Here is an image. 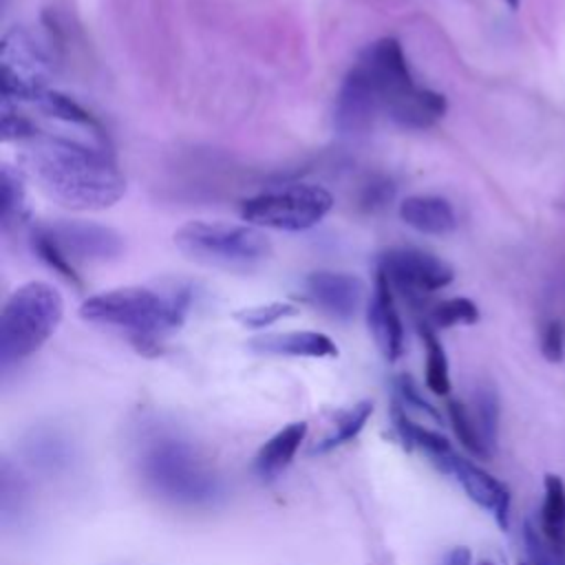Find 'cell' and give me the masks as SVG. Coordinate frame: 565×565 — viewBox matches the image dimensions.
<instances>
[{
    "label": "cell",
    "mask_w": 565,
    "mask_h": 565,
    "mask_svg": "<svg viewBox=\"0 0 565 565\" xmlns=\"http://www.w3.org/2000/svg\"><path fill=\"white\" fill-rule=\"evenodd\" d=\"M31 141L29 166L64 207L106 210L124 196V174L106 150L57 135H35Z\"/></svg>",
    "instance_id": "obj_1"
},
{
    "label": "cell",
    "mask_w": 565,
    "mask_h": 565,
    "mask_svg": "<svg viewBox=\"0 0 565 565\" xmlns=\"http://www.w3.org/2000/svg\"><path fill=\"white\" fill-rule=\"evenodd\" d=\"M190 307V289L117 287L90 296L82 302L79 316L88 322L115 327L132 335L141 347L152 344L163 333L181 327Z\"/></svg>",
    "instance_id": "obj_2"
},
{
    "label": "cell",
    "mask_w": 565,
    "mask_h": 565,
    "mask_svg": "<svg viewBox=\"0 0 565 565\" xmlns=\"http://www.w3.org/2000/svg\"><path fill=\"white\" fill-rule=\"evenodd\" d=\"M141 475L146 483L163 499L203 508L223 497V483L212 466L185 439L159 435L143 446Z\"/></svg>",
    "instance_id": "obj_3"
},
{
    "label": "cell",
    "mask_w": 565,
    "mask_h": 565,
    "mask_svg": "<svg viewBox=\"0 0 565 565\" xmlns=\"http://www.w3.org/2000/svg\"><path fill=\"white\" fill-rule=\"evenodd\" d=\"M64 316L60 291L42 280L20 285L0 313V366L7 371L42 349Z\"/></svg>",
    "instance_id": "obj_4"
},
{
    "label": "cell",
    "mask_w": 565,
    "mask_h": 565,
    "mask_svg": "<svg viewBox=\"0 0 565 565\" xmlns=\"http://www.w3.org/2000/svg\"><path fill=\"white\" fill-rule=\"evenodd\" d=\"M174 245L190 260L230 271H249L271 254L260 227L227 221H188L174 232Z\"/></svg>",
    "instance_id": "obj_5"
},
{
    "label": "cell",
    "mask_w": 565,
    "mask_h": 565,
    "mask_svg": "<svg viewBox=\"0 0 565 565\" xmlns=\"http://www.w3.org/2000/svg\"><path fill=\"white\" fill-rule=\"evenodd\" d=\"M333 196L313 183H291L249 196L241 205V216L254 227L302 232L318 225L331 210Z\"/></svg>",
    "instance_id": "obj_6"
},
{
    "label": "cell",
    "mask_w": 565,
    "mask_h": 565,
    "mask_svg": "<svg viewBox=\"0 0 565 565\" xmlns=\"http://www.w3.org/2000/svg\"><path fill=\"white\" fill-rule=\"evenodd\" d=\"M2 102H33L49 90L51 62L44 49L24 29H13L2 40Z\"/></svg>",
    "instance_id": "obj_7"
},
{
    "label": "cell",
    "mask_w": 565,
    "mask_h": 565,
    "mask_svg": "<svg viewBox=\"0 0 565 565\" xmlns=\"http://www.w3.org/2000/svg\"><path fill=\"white\" fill-rule=\"evenodd\" d=\"M377 269L388 278L393 289L402 291L411 300L446 287L455 276L452 267L446 260L411 247H397L386 252L380 258Z\"/></svg>",
    "instance_id": "obj_8"
},
{
    "label": "cell",
    "mask_w": 565,
    "mask_h": 565,
    "mask_svg": "<svg viewBox=\"0 0 565 565\" xmlns=\"http://www.w3.org/2000/svg\"><path fill=\"white\" fill-rule=\"evenodd\" d=\"M380 115H384L382 95L366 68L355 62L335 95L333 126L340 135L355 137L369 132Z\"/></svg>",
    "instance_id": "obj_9"
},
{
    "label": "cell",
    "mask_w": 565,
    "mask_h": 565,
    "mask_svg": "<svg viewBox=\"0 0 565 565\" xmlns=\"http://www.w3.org/2000/svg\"><path fill=\"white\" fill-rule=\"evenodd\" d=\"M71 260H110L124 249L121 236L106 225L88 221H55L40 227Z\"/></svg>",
    "instance_id": "obj_10"
},
{
    "label": "cell",
    "mask_w": 565,
    "mask_h": 565,
    "mask_svg": "<svg viewBox=\"0 0 565 565\" xmlns=\"http://www.w3.org/2000/svg\"><path fill=\"white\" fill-rule=\"evenodd\" d=\"M446 475L455 477V481L463 488L466 497L472 503H477L481 510L490 512L501 530H508L512 497L503 481H499L497 477H492L488 470L472 463L470 459H463L461 455H455Z\"/></svg>",
    "instance_id": "obj_11"
},
{
    "label": "cell",
    "mask_w": 565,
    "mask_h": 565,
    "mask_svg": "<svg viewBox=\"0 0 565 565\" xmlns=\"http://www.w3.org/2000/svg\"><path fill=\"white\" fill-rule=\"evenodd\" d=\"M305 287L316 307L340 320L351 318L364 298V282L344 271H313L307 276Z\"/></svg>",
    "instance_id": "obj_12"
},
{
    "label": "cell",
    "mask_w": 565,
    "mask_h": 565,
    "mask_svg": "<svg viewBox=\"0 0 565 565\" xmlns=\"http://www.w3.org/2000/svg\"><path fill=\"white\" fill-rule=\"evenodd\" d=\"M366 320H369L371 335H373L380 353L384 355V360H388V362L399 360V355L404 351V327H402L399 313L395 309L393 287L380 269L375 274V287H373V294L369 300Z\"/></svg>",
    "instance_id": "obj_13"
},
{
    "label": "cell",
    "mask_w": 565,
    "mask_h": 565,
    "mask_svg": "<svg viewBox=\"0 0 565 565\" xmlns=\"http://www.w3.org/2000/svg\"><path fill=\"white\" fill-rule=\"evenodd\" d=\"M446 115V97L437 90L413 86L399 95L388 108L386 117L406 130H426Z\"/></svg>",
    "instance_id": "obj_14"
},
{
    "label": "cell",
    "mask_w": 565,
    "mask_h": 565,
    "mask_svg": "<svg viewBox=\"0 0 565 565\" xmlns=\"http://www.w3.org/2000/svg\"><path fill=\"white\" fill-rule=\"evenodd\" d=\"M249 349L271 355H294V358H335V342L320 331H282L263 333L247 342Z\"/></svg>",
    "instance_id": "obj_15"
},
{
    "label": "cell",
    "mask_w": 565,
    "mask_h": 565,
    "mask_svg": "<svg viewBox=\"0 0 565 565\" xmlns=\"http://www.w3.org/2000/svg\"><path fill=\"white\" fill-rule=\"evenodd\" d=\"M399 218L408 227L430 236H444L457 227V214L450 201L435 194L406 196L399 203Z\"/></svg>",
    "instance_id": "obj_16"
},
{
    "label": "cell",
    "mask_w": 565,
    "mask_h": 565,
    "mask_svg": "<svg viewBox=\"0 0 565 565\" xmlns=\"http://www.w3.org/2000/svg\"><path fill=\"white\" fill-rule=\"evenodd\" d=\"M307 433H309L307 422H291L285 428H280L276 435H271L254 457V470L258 472V477L263 479L278 477L291 463Z\"/></svg>",
    "instance_id": "obj_17"
},
{
    "label": "cell",
    "mask_w": 565,
    "mask_h": 565,
    "mask_svg": "<svg viewBox=\"0 0 565 565\" xmlns=\"http://www.w3.org/2000/svg\"><path fill=\"white\" fill-rule=\"evenodd\" d=\"M539 530L554 556H565V483L558 475L543 477Z\"/></svg>",
    "instance_id": "obj_18"
},
{
    "label": "cell",
    "mask_w": 565,
    "mask_h": 565,
    "mask_svg": "<svg viewBox=\"0 0 565 565\" xmlns=\"http://www.w3.org/2000/svg\"><path fill=\"white\" fill-rule=\"evenodd\" d=\"M393 424H395L397 435L402 437V441L408 448H415L422 455H426L441 472L448 470V466H450V461L455 459L457 452H455V448L450 446V441L444 435H439V433H435V430L413 422L406 413H402L395 406H393Z\"/></svg>",
    "instance_id": "obj_19"
},
{
    "label": "cell",
    "mask_w": 565,
    "mask_h": 565,
    "mask_svg": "<svg viewBox=\"0 0 565 565\" xmlns=\"http://www.w3.org/2000/svg\"><path fill=\"white\" fill-rule=\"evenodd\" d=\"M371 413H373V402H369V399H362V402L353 404L351 408L338 413V417L333 419L331 430L327 435H322L309 448V452L311 455H322V452H329V450L355 439L360 435V430L364 428V424L369 422Z\"/></svg>",
    "instance_id": "obj_20"
},
{
    "label": "cell",
    "mask_w": 565,
    "mask_h": 565,
    "mask_svg": "<svg viewBox=\"0 0 565 565\" xmlns=\"http://www.w3.org/2000/svg\"><path fill=\"white\" fill-rule=\"evenodd\" d=\"M470 415L481 433L483 444L492 452L497 448V437H499V397L497 391L488 384H481L475 388L472 399L468 404Z\"/></svg>",
    "instance_id": "obj_21"
},
{
    "label": "cell",
    "mask_w": 565,
    "mask_h": 565,
    "mask_svg": "<svg viewBox=\"0 0 565 565\" xmlns=\"http://www.w3.org/2000/svg\"><path fill=\"white\" fill-rule=\"evenodd\" d=\"M26 216V194H24V181L22 174L11 168L2 166L0 170V221L2 227H11Z\"/></svg>",
    "instance_id": "obj_22"
},
{
    "label": "cell",
    "mask_w": 565,
    "mask_h": 565,
    "mask_svg": "<svg viewBox=\"0 0 565 565\" xmlns=\"http://www.w3.org/2000/svg\"><path fill=\"white\" fill-rule=\"evenodd\" d=\"M422 338L426 347V386L435 395H448L450 391V373H448V358L437 340L430 324H422Z\"/></svg>",
    "instance_id": "obj_23"
},
{
    "label": "cell",
    "mask_w": 565,
    "mask_h": 565,
    "mask_svg": "<svg viewBox=\"0 0 565 565\" xmlns=\"http://www.w3.org/2000/svg\"><path fill=\"white\" fill-rule=\"evenodd\" d=\"M35 106H38L44 115H49V117H55V119H62V121H68V124H79V126L99 130L97 119H95L84 106H79L73 97H68V95H64V93L44 90V93L35 99Z\"/></svg>",
    "instance_id": "obj_24"
},
{
    "label": "cell",
    "mask_w": 565,
    "mask_h": 565,
    "mask_svg": "<svg viewBox=\"0 0 565 565\" xmlns=\"http://www.w3.org/2000/svg\"><path fill=\"white\" fill-rule=\"evenodd\" d=\"M448 417H450V424H452V430L457 435V439L461 441V446L472 452L475 457L479 459H488L492 452L488 450V446L483 444L481 439V433L470 415V408L466 402L461 399H450L448 402Z\"/></svg>",
    "instance_id": "obj_25"
},
{
    "label": "cell",
    "mask_w": 565,
    "mask_h": 565,
    "mask_svg": "<svg viewBox=\"0 0 565 565\" xmlns=\"http://www.w3.org/2000/svg\"><path fill=\"white\" fill-rule=\"evenodd\" d=\"M479 320V309L470 298H448L435 305L430 311V322L435 327L448 329L457 324H475Z\"/></svg>",
    "instance_id": "obj_26"
},
{
    "label": "cell",
    "mask_w": 565,
    "mask_h": 565,
    "mask_svg": "<svg viewBox=\"0 0 565 565\" xmlns=\"http://www.w3.org/2000/svg\"><path fill=\"white\" fill-rule=\"evenodd\" d=\"M298 309L291 302H282V300H274V302H265V305H254V307H243L234 313V318L249 329H263L269 327L274 322H278L280 318L294 316Z\"/></svg>",
    "instance_id": "obj_27"
},
{
    "label": "cell",
    "mask_w": 565,
    "mask_h": 565,
    "mask_svg": "<svg viewBox=\"0 0 565 565\" xmlns=\"http://www.w3.org/2000/svg\"><path fill=\"white\" fill-rule=\"evenodd\" d=\"M33 249L38 252V256H40L51 269H55L57 274H62L68 282L79 285V278H77V271H75L73 263L53 245V241H51L42 230H35V232H33Z\"/></svg>",
    "instance_id": "obj_28"
},
{
    "label": "cell",
    "mask_w": 565,
    "mask_h": 565,
    "mask_svg": "<svg viewBox=\"0 0 565 565\" xmlns=\"http://www.w3.org/2000/svg\"><path fill=\"white\" fill-rule=\"evenodd\" d=\"M35 135L38 132H35L33 124L26 117L18 115L13 104L2 102V139L4 141H11V139L22 141V139H33Z\"/></svg>",
    "instance_id": "obj_29"
},
{
    "label": "cell",
    "mask_w": 565,
    "mask_h": 565,
    "mask_svg": "<svg viewBox=\"0 0 565 565\" xmlns=\"http://www.w3.org/2000/svg\"><path fill=\"white\" fill-rule=\"evenodd\" d=\"M541 353L550 362H561L563 358V327L552 320L541 331Z\"/></svg>",
    "instance_id": "obj_30"
},
{
    "label": "cell",
    "mask_w": 565,
    "mask_h": 565,
    "mask_svg": "<svg viewBox=\"0 0 565 565\" xmlns=\"http://www.w3.org/2000/svg\"><path fill=\"white\" fill-rule=\"evenodd\" d=\"M444 565H472V552L463 545H457L446 554Z\"/></svg>",
    "instance_id": "obj_31"
},
{
    "label": "cell",
    "mask_w": 565,
    "mask_h": 565,
    "mask_svg": "<svg viewBox=\"0 0 565 565\" xmlns=\"http://www.w3.org/2000/svg\"><path fill=\"white\" fill-rule=\"evenodd\" d=\"M477 565H499V563H494V561H490V558H481Z\"/></svg>",
    "instance_id": "obj_32"
},
{
    "label": "cell",
    "mask_w": 565,
    "mask_h": 565,
    "mask_svg": "<svg viewBox=\"0 0 565 565\" xmlns=\"http://www.w3.org/2000/svg\"><path fill=\"white\" fill-rule=\"evenodd\" d=\"M505 2H508V7H512V9H516V7H519V2H521V0H505Z\"/></svg>",
    "instance_id": "obj_33"
},
{
    "label": "cell",
    "mask_w": 565,
    "mask_h": 565,
    "mask_svg": "<svg viewBox=\"0 0 565 565\" xmlns=\"http://www.w3.org/2000/svg\"><path fill=\"white\" fill-rule=\"evenodd\" d=\"M519 565H536V563H530V561H521ZM550 565H554V563H550Z\"/></svg>",
    "instance_id": "obj_34"
}]
</instances>
